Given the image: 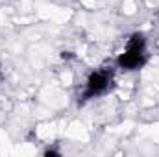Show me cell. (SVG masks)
<instances>
[{"mask_svg":"<svg viewBox=\"0 0 159 157\" xmlns=\"http://www.w3.org/2000/svg\"><path fill=\"white\" fill-rule=\"evenodd\" d=\"M111 87H113V72L109 69H98L87 76L81 98L83 100L100 98V96L107 94L111 91Z\"/></svg>","mask_w":159,"mask_h":157,"instance_id":"obj_1","label":"cell"},{"mask_svg":"<svg viewBox=\"0 0 159 157\" xmlns=\"http://www.w3.org/2000/svg\"><path fill=\"white\" fill-rule=\"evenodd\" d=\"M148 57H146V50H131V48H124L117 56L115 63L120 70L124 72H135L141 70L146 65Z\"/></svg>","mask_w":159,"mask_h":157,"instance_id":"obj_2","label":"cell"},{"mask_svg":"<svg viewBox=\"0 0 159 157\" xmlns=\"http://www.w3.org/2000/svg\"><path fill=\"white\" fill-rule=\"evenodd\" d=\"M126 48L131 50H146V35L141 32H135L129 35V39L126 41Z\"/></svg>","mask_w":159,"mask_h":157,"instance_id":"obj_3","label":"cell"},{"mask_svg":"<svg viewBox=\"0 0 159 157\" xmlns=\"http://www.w3.org/2000/svg\"><path fill=\"white\" fill-rule=\"evenodd\" d=\"M43 155H61V152L59 150H54V148H46L43 152Z\"/></svg>","mask_w":159,"mask_h":157,"instance_id":"obj_4","label":"cell"},{"mask_svg":"<svg viewBox=\"0 0 159 157\" xmlns=\"http://www.w3.org/2000/svg\"><path fill=\"white\" fill-rule=\"evenodd\" d=\"M0 76H2V63H0Z\"/></svg>","mask_w":159,"mask_h":157,"instance_id":"obj_5","label":"cell"}]
</instances>
